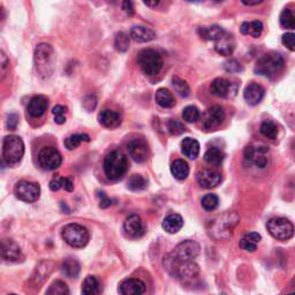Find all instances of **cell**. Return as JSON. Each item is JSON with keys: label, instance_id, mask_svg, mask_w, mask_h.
<instances>
[{"label": "cell", "instance_id": "1", "mask_svg": "<svg viewBox=\"0 0 295 295\" xmlns=\"http://www.w3.org/2000/svg\"><path fill=\"white\" fill-rule=\"evenodd\" d=\"M36 72L42 78H49L54 71L55 54L52 46L48 43L37 45L34 53Z\"/></svg>", "mask_w": 295, "mask_h": 295}, {"label": "cell", "instance_id": "2", "mask_svg": "<svg viewBox=\"0 0 295 295\" xmlns=\"http://www.w3.org/2000/svg\"><path fill=\"white\" fill-rule=\"evenodd\" d=\"M240 221V217L234 212H226L221 214L210 222L209 233L216 240H224L232 235L234 227Z\"/></svg>", "mask_w": 295, "mask_h": 295}, {"label": "cell", "instance_id": "3", "mask_svg": "<svg viewBox=\"0 0 295 295\" xmlns=\"http://www.w3.org/2000/svg\"><path fill=\"white\" fill-rule=\"evenodd\" d=\"M103 167H104V172L107 179L112 181H118L123 179L126 172L128 170L127 157H126L123 152L115 150V151L110 152L105 157Z\"/></svg>", "mask_w": 295, "mask_h": 295}, {"label": "cell", "instance_id": "4", "mask_svg": "<svg viewBox=\"0 0 295 295\" xmlns=\"http://www.w3.org/2000/svg\"><path fill=\"white\" fill-rule=\"evenodd\" d=\"M284 67V58L282 54L270 52L263 54L257 60L255 66V73L265 77H273Z\"/></svg>", "mask_w": 295, "mask_h": 295}, {"label": "cell", "instance_id": "5", "mask_svg": "<svg viewBox=\"0 0 295 295\" xmlns=\"http://www.w3.org/2000/svg\"><path fill=\"white\" fill-rule=\"evenodd\" d=\"M166 270L174 277L182 280H191L196 278L200 273L199 265L191 262H175L166 256L164 261Z\"/></svg>", "mask_w": 295, "mask_h": 295}, {"label": "cell", "instance_id": "6", "mask_svg": "<svg viewBox=\"0 0 295 295\" xmlns=\"http://www.w3.org/2000/svg\"><path fill=\"white\" fill-rule=\"evenodd\" d=\"M137 63L142 71L149 76L159 74L163 68V58L159 52L153 49H144L137 54Z\"/></svg>", "mask_w": 295, "mask_h": 295}, {"label": "cell", "instance_id": "7", "mask_svg": "<svg viewBox=\"0 0 295 295\" xmlns=\"http://www.w3.org/2000/svg\"><path fill=\"white\" fill-rule=\"evenodd\" d=\"M62 237L65 242L74 248H83L89 242L88 229L78 224H68L63 228Z\"/></svg>", "mask_w": 295, "mask_h": 295}, {"label": "cell", "instance_id": "8", "mask_svg": "<svg viewBox=\"0 0 295 295\" xmlns=\"http://www.w3.org/2000/svg\"><path fill=\"white\" fill-rule=\"evenodd\" d=\"M25 154V143L16 135H8L3 142V157L8 164H17Z\"/></svg>", "mask_w": 295, "mask_h": 295}, {"label": "cell", "instance_id": "9", "mask_svg": "<svg viewBox=\"0 0 295 295\" xmlns=\"http://www.w3.org/2000/svg\"><path fill=\"white\" fill-rule=\"evenodd\" d=\"M201 247L196 241L186 240L180 242L167 256L175 262H191L199 256Z\"/></svg>", "mask_w": 295, "mask_h": 295}, {"label": "cell", "instance_id": "10", "mask_svg": "<svg viewBox=\"0 0 295 295\" xmlns=\"http://www.w3.org/2000/svg\"><path fill=\"white\" fill-rule=\"evenodd\" d=\"M269 233L274 239L280 241L289 240L294 235V226L293 224L286 218L276 217L270 219L266 224Z\"/></svg>", "mask_w": 295, "mask_h": 295}, {"label": "cell", "instance_id": "11", "mask_svg": "<svg viewBox=\"0 0 295 295\" xmlns=\"http://www.w3.org/2000/svg\"><path fill=\"white\" fill-rule=\"evenodd\" d=\"M14 194H15L18 200L23 201L26 203H34L41 196V187L36 182L31 181H18L14 188Z\"/></svg>", "mask_w": 295, "mask_h": 295}, {"label": "cell", "instance_id": "12", "mask_svg": "<svg viewBox=\"0 0 295 295\" xmlns=\"http://www.w3.org/2000/svg\"><path fill=\"white\" fill-rule=\"evenodd\" d=\"M38 163L46 171H53L63 163V157L57 149L53 147H45L38 153Z\"/></svg>", "mask_w": 295, "mask_h": 295}, {"label": "cell", "instance_id": "13", "mask_svg": "<svg viewBox=\"0 0 295 295\" xmlns=\"http://www.w3.org/2000/svg\"><path fill=\"white\" fill-rule=\"evenodd\" d=\"M269 148L264 146H248L245 149V158L256 167L264 168L269 163Z\"/></svg>", "mask_w": 295, "mask_h": 295}, {"label": "cell", "instance_id": "14", "mask_svg": "<svg viewBox=\"0 0 295 295\" xmlns=\"http://www.w3.org/2000/svg\"><path fill=\"white\" fill-rule=\"evenodd\" d=\"M0 259L7 262H21L25 259V256L15 241L11 239H2L0 240Z\"/></svg>", "mask_w": 295, "mask_h": 295}, {"label": "cell", "instance_id": "15", "mask_svg": "<svg viewBox=\"0 0 295 295\" xmlns=\"http://www.w3.org/2000/svg\"><path fill=\"white\" fill-rule=\"evenodd\" d=\"M238 87L223 77L214 78L211 83V92L214 96L223 98H232L237 95Z\"/></svg>", "mask_w": 295, "mask_h": 295}, {"label": "cell", "instance_id": "16", "mask_svg": "<svg viewBox=\"0 0 295 295\" xmlns=\"http://www.w3.org/2000/svg\"><path fill=\"white\" fill-rule=\"evenodd\" d=\"M129 156L132 157L134 162L136 163H143L147 161L149 148L147 142L142 139H135L132 140L127 146Z\"/></svg>", "mask_w": 295, "mask_h": 295}, {"label": "cell", "instance_id": "17", "mask_svg": "<svg viewBox=\"0 0 295 295\" xmlns=\"http://www.w3.org/2000/svg\"><path fill=\"white\" fill-rule=\"evenodd\" d=\"M225 119V111L222 106L214 105L205 112L203 116V128L213 129L218 127Z\"/></svg>", "mask_w": 295, "mask_h": 295}, {"label": "cell", "instance_id": "18", "mask_svg": "<svg viewBox=\"0 0 295 295\" xmlns=\"http://www.w3.org/2000/svg\"><path fill=\"white\" fill-rule=\"evenodd\" d=\"M54 263L51 261H44L41 262L40 264L36 265L34 273L31 276L30 283L32 284V286L40 287V285L43 284L46 279L49 278V276L53 271Z\"/></svg>", "mask_w": 295, "mask_h": 295}, {"label": "cell", "instance_id": "19", "mask_svg": "<svg viewBox=\"0 0 295 295\" xmlns=\"http://www.w3.org/2000/svg\"><path fill=\"white\" fill-rule=\"evenodd\" d=\"M146 289V284L137 278L126 279L119 285V293L121 295H143Z\"/></svg>", "mask_w": 295, "mask_h": 295}, {"label": "cell", "instance_id": "20", "mask_svg": "<svg viewBox=\"0 0 295 295\" xmlns=\"http://www.w3.org/2000/svg\"><path fill=\"white\" fill-rule=\"evenodd\" d=\"M126 234L130 238H140L144 234V225L139 214H130L124 223Z\"/></svg>", "mask_w": 295, "mask_h": 295}, {"label": "cell", "instance_id": "21", "mask_svg": "<svg viewBox=\"0 0 295 295\" xmlns=\"http://www.w3.org/2000/svg\"><path fill=\"white\" fill-rule=\"evenodd\" d=\"M48 105L49 102L45 96H35L31 98L29 104H28L27 112L31 118H41L42 115H44L46 110H48Z\"/></svg>", "mask_w": 295, "mask_h": 295}, {"label": "cell", "instance_id": "22", "mask_svg": "<svg viewBox=\"0 0 295 295\" xmlns=\"http://www.w3.org/2000/svg\"><path fill=\"white\" fill-rule=\"evenodd\" d=\"M199 185L205 189H211L222 182V175L212 170H202L198 174Z\"/></svg>", "mask_w": 295, "mask_h": 295}, {"label": "cell", "instance_id": "23", "mask_svg": "<svg viewBox=\"0 0 295 295\" xmlns=\"http://www.w3.org/2000/svg\"><path fill=\"white\" fill-rule=\"evenodd\" d=\"M264 95H265L264 88L257 83H250L249 86L246 87L245 91H243L245 101L251 106L260 104L261 101L263 100Z\"/></svg>", "mask_w": 295, "mask_h": 295}, {"label": "cell", "instance_id": "24", "mask_svg": "<svg viewBox=\"0 0 295 295\" xmlns=\"http://www.w3.org/2000/svg\"><path fill=\"white\" fill-rule=\"evenodd\" d=\"M217 52L222 55H231L234 52V49H235V41H234V37L232 35L225 34L221 37V38L216 41V46H214Z\"/></svg>", "mask_w": 295, "mask_h": 295}, {"label": "cell", "instance_id": "25", "mask_svg": "<svg viewBox=\"0 0 295 295\" xmlns=\"http://www.w3.org/2000/svg\"><path fill=\"white\" fill-rule=\"evenodd\" d=\"M98 121L106 128H115L121 124V116L118 112L112 110H103L98 114Z\"/></svg>", "mask_w": 295, "mask_h": 295}, {"label": "cell", "instance_id": "26", "mask_svg": "<svg viewBox=\"0 0 295 295\" xmlns=\"http://www.w3.org/2000/svg\"><path fill=\"white\" fill-rule=\"evenodd\" d=\"M130 37L137 43H148L154 40L156 32L148 27H133L130 30Z\"/></svg>", "mask_w": 295, "mask_h": 295}, {"label": "cell", "instance_id": "27", "mask_svg": "<svg viewBox=\"0 0 295 295\" xmlns=\"http://www.w3.org/2000/svg\"><path fill=\"white\" fill-rule=\"evenodd\" d=\"M162 226L164 228V231L170 233V234H175L180 231L184 226V219L178 213H172L168 214V216L164 219Z\"/></svg>", "mask_w": 295, "mask_h": 295}, {"label": "cell", "instance_id": "28", "mask_svg": "<svg viewBox=\"0 0 295 295\" xmlns=\"http://www.w3.org/2000/svg\"><path fill=\"white\" fill-rule=\"evenodd\" d=\"M181 151L189 159H196L200 154V143L193 137H186L181 142Z\"/></svg>", "mask_w": 295, "mask_h": 295}, {"label": "cell", "instance_id": "29", "mask_svg": "<svg viewBox=\"0 0 295 295\" xmlns=\"http://www.w3.org/2000/svg\"><path fill=\"white\" fill-rule=\"evenodd\" d=\"M225 34V30L222 27L217 25H212L209 27H201L199 29V35L204 41H214L221 38V37Z\"/></svg>", "mask_w": 295, "mask_h": 295}, {"label": "cell", "instance_id": "30", "mask_svg": "<svg viewBox=\"0 0 295 295\" xmlns=\"http://www.w3.org/2000/svg\"><path fill=\"white\" fill-rule=\"evenodd\" d=\"M261 239L262 238L259 233H256V232L247 233L243 235L240 242H239V246H240L242 250L252 252L257 249V245H259Z\"/></svg>", "mask_w": 295, "mask_h": 295}, {"label": "cell", "instance_id": "31", "mask_svg": "<svg viewBox=\"0 0 295 295\" xmlns=\"http://www.w3.org/2000/svg\"><path fill=\"white\" fill-rule=\"evenodd\" d=\"M102 286L95 276H88L82 284V295H101Z\"/></svg>", "mask_w": 295, "mask_h": 295}, {"label": "cell", "instance_id": "32", "mask_svg": "<svg viewBox=\"0 0 295 295\" xmlns=\"http://www.w3.org/2000/svg\"><path fill=\"white\" fill-rule=\"evenodd\" d=\"M154 100H156L157 104L163 107V109H171V107L174 106L175 101L174 97H173L172 92H170L165 88H161L156 91V96H154Z\"/></svg>", "mask_w": 295, "mask_h": 295}, {"label": "cell", "instance_id": "33", "mask_svg": "<svg viewBox=\"0 0 295 295\" xmlns=\"http://www.w3.org/2000/svg\"><path fill=\"white\" fill-rule=\"evenodd\" d=\"M263 23L259 20L251 22H243L240 27V31L242 35H250L254 38H259L263 32Z\"/></svg>", "mask_w": 295, "mask_h": 295}, {"label": "cell", "instance_id": "34", "mask_svg": "<svg viewBox=\"0 0 295 295\" xmlns=\"http://www.w3.org/2000/svg\"><path fill=\"white\" fill-rule=\"evenodd\" d=\"M62 271L68 278H76L81 271V265H80L77 260L73 259V257H67L63 262Z\"/></svg>", "mask_w": 295, "mask_h": 295}, {"label": "cell", "instance_id": "35", "mask_svg": "<svg viewBox=\"0 0 295 295\" xmlns=\"http://www.w3.org/2000/svg\"><path fill=\"white\" fill-rule=\"evenodd\" d=\"M50 189L52 191H57L59 189H65L66 191H71L74 190V182H73V178H63V176H54L52 180L50 181Z\"/></svg>", "mask_w": 295, "mask_h": 295}, {"label": "cell", "instance_id": "36", "mask_svg": "<svg viewBox=\"0 0 295 295\" xmlns=\"http://www.w3.org/2000/svg\"><path fill=\"white\" fill-rule=\"evenodd\" d=\"M172 175L178 180H185L189 175V166L182 159H176L171 165Z\"/></svg>", "mask_w": 295, "mask_h": 295}, {"label": "cell", "instance_id": "37", "mask_svg": "<svg viewBox=\"0 0 295 295\" xmlns=\"http://www.w3.org/2000/svg\"><path fill=\"white\" fill-rule=\"evenodd\" d=\"M225 159V154L221 149L210 148L207 152L204 153V161L211 166H221Z\"/></svg>", "mask_w": 295, "mask_h": 295}, {"label": "cell", "instance_id": "38", "mask_svg": "<svg viewBox=\"0 0 295 295\" xmlns=\"http://www.w3.org/2000/svg\"><path fill=\"white\" fill-rule=\"evenodd\" d=\"M260 132L262 135H263V136H265L266 139H269V140H272V141L277 139V136H278L277 125L272 123V121H269V120L263 121V123H262L261 127H260Z\"/></svg>", "mask_w": 295, "mask_h": 295}, {"label": "cell", "instance_id": "39", "mask_svg": "<svg viewBox=\"0 0 295 295\" xmlns=\"http://www.w3.org/2000/svg\"><path fill=\"white\" fill-rule=\"evenodd\" d=\"M45 295H71V293H69V288L66 283L62 282V280H55L46 289Z\"/></svg>", "mask_w": 295, "mask_h": 295}, {"label": "cell", "instance_id": "40", "mask_svg": "<svg viewBox=\"0 0 295 295\" xmlns=\"http://www.w3.org/2000/svg\"><path fill=\"white\" fill-rule=\"evenodd\" d=\"M89 141H90V137H89V135L87 134H74L65 140L64 144L68 150H74L82 142H89Z\"/></svg>", "mask_w": 295, "mask_h": 295}, {"label": "cell", "instance_id": "41", "mask_svg": "<svg viewBox=\"0 0 295 295\" xmlns=\"http://www.w3.org/2000/svg\"><path fill=\"white\" fill-rule=\"evenodd\" d=\"M172 84L179 96L188 97L190 95V88L185 80H182L178 76H173Z\"/></svg>", "mask_w": 295, "mask_h": 295}, {"label": "cell", "instance_id": "42", "mask_svg": "<svg viewBox=\"0 0 295 295\" xmlns=\"http://www.w3.org/2000/svg\"><path fill=\"white\" fill-rule=\"evenodd\" d=\"M147 180L144 179L142 175L140 174H134L129 178L127 187L128 189L133 190V191H137V190H142L147 187Z\"/></svg>", "mask_w": 295, "mask_h": 295}, {"label": "cell", "instance_id": "43", "mask_svg": "<svg viewBox=\"0 0 295 295\" xmlns=\"http://www.w3.org/2000/svg\"><path fill=\"white\" fill-rule=\"evenodd\" d=\"M280 25L286 29H294L295 28V16L291 9H284L280 14Z\"/></svg>", "mask_w": 295, "mask_h": 295}, {"label": "cell", "instance_id": "44", "mask_svg": "<svg viewBox=\"0 0 295 295\" xmlns=\"http://www.w3.org/2000/svg\"><path fill=\"white\" fill-rule=\"evenodd\" d=\"M182 118L189 124L195 123V121H198L200 119V111L196 106L193 105L187 106L185 107L184 111H182Z\"/></svg>", "mask_w": 295, "mask_h": 295}, {"label": "cell", "instance_id": "45", "mask_svg": "<svg viewBox=\"0 0 295 295\" xmlns=\"http://www.w3.org/2000/svg\"><path fill=\"white\" fill-rule=\"evenodd\" d=\"M114 46L120 52H126L129 48V36L125 34V32H118L115 35Z\"/></svg>", "mask_w": 295, "mask_h": 295}, {"label": "cell", "instance_id": "46", "mask_svg": "<svg viewBox=\"0 0 295 295\" xmlns=\"http://www.w3.org/2000/svg\"><path fill=\"white\" fill-rule=\"evenodd\" d=\"M201 204L204 210L207 211H213L214 209H217L218 204H219V199L217 195L214 194H207L201 201Z\"/></svg>", "mask_w": 295, "mask_h": 295}, {"label": "cell", "instance_id": "47", "mask_svg": "<svg viewBox=\"0 0 295 295\" xmlns=\"http://www.w3.org/2000/svg\"><path fill=\"white\" fill-rule=\"evenodd\" d=\"M66 112L67 109L63 105H55L52 109V113L54 115V121L55 124L63 125L66 121Z\"/></svg>", "mask_w": 295, "mask_h": 295}, {"label": "cell", "instance_id": "48", "mask_svg": "<svg viewBox=\"0 0 295 295\" xmlns=\"http://www.w3.org/2000/svg\"><path fill=\"white\" fill-rule=\"evenodd\" d=\"M167 128H168V132H170L172 135H180L186 130L184 124H181L180 121L173 120V119L168 121Z\"/></svg>", "mask_w": 295, "mask_h": 295}, {"label": "cell", "instance_id": "49", "mask_svg": "<svg viewBox=\"0 0 295 295\" xmlns=\"http://www.w3.org/2000/svg\"><path fill=\"white\" fill-rule=\"evenodd\" d=\"M97 106V97L96 95H88L84 97L83 100V107L86 109L88 112H91L96 109Z\"/></svg>", "mask_w": 295, "mask_h": 295}, {"label": "cell", "instance_id": "50", "mask_svg": "<svg viewBox=\"0 0 295 295\" xmlns=\"http://www.w3.org/2000/svg\"><path fill=\"white\" fill-rule=\"evenodd\" d=\"M282 42L289 51H292L293 52V51L295 50V35L293 34V32H287V34L283 35Z\"/></svg>", "mask_w": 295, "mask_h": 295}, {"label": "cell", "instance_id": "51", "mask_svg": "<svg viewBox=\"0 0 295 295\" xmlns=\"http://www.w3.org/2000/svg\"><path fill=\"white\" fill-rule=\"evenodd\" d=\"M8 67H9L8 58L6 57V54L0 51V80H2L4 76H6V74L8 72Z\"/></svg>", "mask_w": 295, "mask_h": 295}, {"label": "cell", "instance_id": "52", "mask_svg": "<svg viewBox=\"0 0 295 295\" xmlns=\"http://www.w3.org/2000/svg\"><path fill=\"white\" fill-rule=\"evenodd\" d=\"M224 68H225V71H226L227 73H232V74L233 73H239V72L242 71L241 65L239 64L237 60H228V62L225 63Z\"/></svg>", "mask_w": 295, "mask_h": 295}, {"label": "cell", "instance_id": "53", "mask_svg": "<svg viewBox=\"0 0 295 295\" xmlns=\"http://www.w3.org/2000/svg\"><path fill=\"white\" fill-rule=\"evenodd\" d=\"M18 125V115L16 113H9L6 120V127L9 130L16 129Z\"/></svg>", "mask_w": 295, "mask_h": 295}, {"label": "cell", "instance_id": "54", "mask_svg": "<svg viewBox=\"0 0 295 295\" xmlns=\"http://www.w3.org/2000/svg\"><path fill=\"white\" fill-rule=\"evenodd\" d=\"M98 198L101 199V201H100V208L107 209L109 207H111L112 201H111V199L107 198L104 191H100V193H98Z\"/></svg>", "mask_w": 295, "mask_h": 295}, {"label": "cell", "instance_id": "55", "mask_svg": "<svg viewBox=\"0 0 295 295\" xmlns=\"http://www.w3.org/2000/svg\"><path fill=\"white\" fill-rule=\"evenodd\" d=\"M121 6H123V9L126 12L128 16H132L134 14V6H133V3L132 2H124L121 4Z\"/></svg>", "mask_w": 295, "mask_h": 295}, {"label": "cell", "instance_id": "56", "mask_svg": "<svg viewBox=\"0 0 295 295\" xmlns=\"http://www.w3.org/2000/svg\"><path fill=\"white\" fill-rule=\"evenodd\" d=\"M263 3V0H255V2H246V0H242V4L246 5V6H255V5H260Z\"/></svg>", "mask_w": 295, "mask_h": 295}, {"label": "cell", "instance_id": "57", "mask_svg": "<svg viewBox=\"0 0 295 295\" xmlns=\"http://www.w3.org/2000/svg\"><path fill=\"white\" fill-rule=\"evenodd\" d=\"M144 5H147L148 7H156L159 5V2H144Z\"/></svg>", "mask_w": 295, "mask_h": 295}, {"label": "cell", "instance_id": "58", "mask_svg": "<svg viewBox=\"0 0 295 295\" xmlns=\"http://www.w3.org/2000/svg\"><path fill=\"white\" fill-rule=\"evenodd\" d=\"M6 17V13H5V9L3 7H0V20H4Z\"/></svg>", "mask_w": 295, "mask_h": 295}, {"label": "cell", "instance_id": "59", "mask_svg": "<svg viewBox=\"0 0 295 295\" xmlns=\"http://www.w3.org/2000/svg\"><path fill=\"white\" fill-rule=\"evenodd\" d=\"M287 295H295L294 293H289V294H287Z\"/></svg>", "mask_w": 295, "mask_h": 295}, {"label": "cell", "instance_id": "60", "mask_svg": "<svg viewBox=\"0 0 295 295\" xmlns=\"http://www.w3.org/2000/svg\"><path fill=\"white\" fill-rule=\"evenodd\" d=\"M9 295H16V294H9Z\"/></svg>", "mask_w": 295, "mask_h": 295}]
</instances>
